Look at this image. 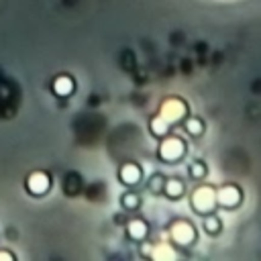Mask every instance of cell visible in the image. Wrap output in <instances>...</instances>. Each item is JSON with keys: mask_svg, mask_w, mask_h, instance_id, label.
<instances>
[{"mask_svg": "<svg viewBox=\"0 0 261 261\" xmlns=\"http://www.w3.org/2000/svg\"><path fill=\"white\" fill-rule=\"evenodd\" d=\"M188 128H190L192 135H200V133H202V126H200L198 120H190V122H188Z\"/></svg>", "mask_w": 261, "mask_h": 261, "instance_id": "5", "label": "cell"}, {"mask_svg": "<svg viewBox=\"0 0 261 261\" xmlns=\"http://www.w3.org/2000/svg\"><path fill=\"white\" fill-rule=\"evenodd\" d=\"M167 192H169L171 198H177V194H181V184H177V181H169V184H167Z\"/></svg>", "mask_w": 261, "mask_h": 261, "instance_id": "3", "label": "cell"}, {"mask_svg": "<svg viewBox=\"0 0 261 261\" xmlns=\"http://www.w3.org/2000/svg\"><path fill=\"white\" fill-rule=\"evenodd\" d=\"M218 226H220V224H218L216 218H208V220H206V230H208V232H218Z\"/></svg>", "mask_w": 261, "mask_h": 261, "instance_id": "4", "label": "cell"}, {"mask_svg": "<svg viewBox=\"0 0 261 261\" xmlns=\"http://www.w3.org/2000/svg\"><path fill=\"white\" fill-rule=\"evenodd\" d=\"M122 206L124 208H137L139 206V198L135 194H124L122 196Z\"/></svg>", "mask_w": 261, "mask_h": 261, "instance_id": "2", "label": "cell"}, {"mask_svg": "<svg viewBox=\"0 0 261 261\" xmlns=\"http://www.w3.org/2000/svg\"><path fill=\"white\" fill-rule=\"evenodd\" d=\"M190 171H192V175H202V173H204V169H202L200 165H194Z\"/></svg>", "mask_w": 261, "mask_h": 261, "instance_id": "6", "label": "cell"}, {"mask_svg": "<svg viewBox=\"0 0 261 261\" xmlns=\"http://www.w3.org/2000/svg\"><path fill=\"white\" fill-rule=\"evenodd\" d=\"M159 181H161V177H159V175H155V177H153V181H151V190H155V192H157Z\"/></svg>", "mask_w": 261, "mask_h": 261, "instance_id": "7", "label": "cell"}, {"mask_svg": "<svg viewBox=\"0 0 261 261\" xmlns=\"http://www.w3.org/2000/svg\"><path fill=\"white\" fill-rule=\"evenodd\" d=\"M120 177L124 184H137L139 181V167L135 165H124L120 171Z\"/></svg>", "mask_w": 261, "mask_h": 261, "instance_id": "1", "label": "cell"}]
</instances>
